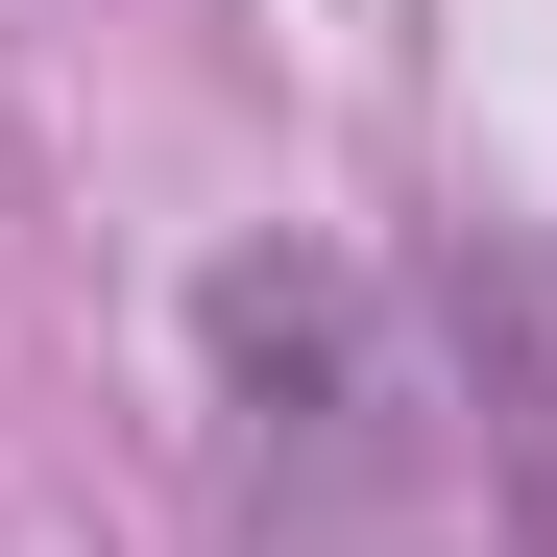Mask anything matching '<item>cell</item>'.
I'll list each match as a JSON object with an SVG mask.
<instances>
[{"mask_svg":"<svg viewBox=\"0 0 557 557\" xmlns=\"http://www.w3.org/2000/svg\"><path fill=\"white\" fill-rule=\"evenodd\" d=\"M195 363H219L243 533H339V509H363V460H388V315H363V267L243 243L219 292H195Z\"/></svg>","mask_w":557,"mask_h":557,"instance_id":"obj_1","label":"cell"},{"mask_svg":"<svg viewBox=\"0 0 557 557\" xmlns=\"http://www.w3.org/2000/svg\"><path fill=\"white\" fill-rule=\"evenodd\" d=\"M436 388H460V460H485V533L557 557V219L436 243Z\"/></svg>","mask_w":557,"mask_h":557,"instance_id":"obj_2","label":"cell"}]
</instances>
